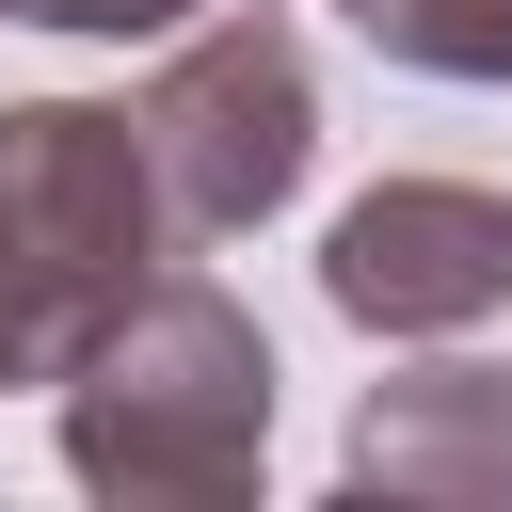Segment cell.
I'll list each match as a JSON object with an SVG mask.
<instances>
[{
    "label": "cell",
    "instance_id": "6da1fadb",
    "mask_svg": "<svg viewBox=\"0 0 512 512\" xmlns=\"http://www.w3.org/2000/svg\"><path fill=\"white\" fill-rule=\"evenodd\" d=\"M48 400H64V480L112 512H224L272 464V336L176 256L48 368Z\"/></svg>",
    "mask_w": 512,
    "mask_h": 512
},
{
    "label": "cell",
    "instance_id": "7a4b0ae2",
    "mask_svg": "<svg viewBox=\"0 0 512 512\" xmlns=\"http://www.w3.org/2000/svg\"><path fill=\"white\" fill-rule=\"evenodd\" d=\"M192 256L160 208V160L112 96H16L0 112V336L32 352V384L160 272Z\"/></svg>",
    "mask_w": 512,
    "mask_h": 512
},
{
    "label": "cell",
    "instance_id": "3957f363",
    "mask_svg": "<svg viewBox=\"0 0 512 512\" xmlns=\"http://www.w3.org/2000/svg\"><path fill=\"white\" fill-rule=\"evenodd\" d=\"M128 128H144V160H160L176 240H256V224L304 192V160H320V64H304L288 0L192 16V32L160 48V80L128 96Z\"/></svg>",
    "mask_w": 512,
    "mask_h": 512
},
{
    "label": "cell",
    "instance_id": "277c9868",
    "mask_svg": "<svg viewBox=\"0 0 512 512\" xmlns=\"http://www.w3.org/2000/svg\"><path fill=\"white\" fill-rule=\"evenodd\" d=\"M320 304L368 336H464L512 304V192L496 176H384L320 240Z\"/></svg>",
    "mask_w": 512,
    "mask_h": 512
},
{
    "label": "cell",
    "instance_id": "5b68a950",
    "mask_svg": "<svg viewBox=\"0 0 512 512\" xmlns=\"http://www.w3.org/2000/svg\"><path fill=\"white\" fill-rule=\"evenodd\" d=\"M336 480L384 496V512H512V368H480V352L384 368V384L352 400Z\"/></svg>",
    "mask_w": 512,
    "mask_h": 512
},
{
    "label": "cell",
    "instance_id": "8992f818",
    "mask_svg": "<svg viewBox=\"0 0 512 512\" xmlns=\"http://www.w3.org/2000/svg\"><path fill=\"white\" fill-rule=\"evenodd\" d=\"M400 80H512V0H336Z\"/></svg>",
    "mask_w": 512,
    "mask_h": 512
},
{
    "label": "cell",
    "instance_id": "52a82bcc",
    "mask_svg": "<svg viewBox=\"0 0 512 512\" xmlns=\"http://www.w3.org/2000/svg\"><path fill=\"white\" fill-rule=\"evenodd\" d=\"M16 32H80V48H128V32H192V16H224V0H0Z\"/></svg>",
    "mask_w": 512,
    "mask_h": 512
},
{
    "label": "cell",
    "instance_id": "ba28073f",
    "mask_svg": "<svg viewBox=\"0 0 512 512\" xmlns=\"http://www.w3.org/2000/svg\"><path fill=\"white\" fill-rule=\"evenodd\" d=\"M0 384H32V352H16V336H0Z\"/></svg>",
    "mask_w": 512,
    "mask_h": 512
}]
</instances>
